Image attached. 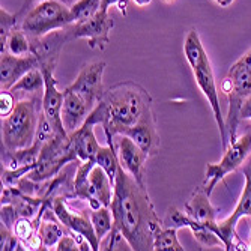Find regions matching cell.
Returning <instances> with one entry per match:
<instances>
[{"label":"cell","mask_w":251,"mask_h":251,"mask_svg":"<svg viewBox=\"0 0 251 251\" xmlns=\"http://www.w3.org/2000/svg\"><path fill=\"white\" fill-rule=\"evenodd\" d=\"M113 214V229L110 242L104 250H115L122 239L134 251L153 250L156 232L164 226L155 212L146 185L139 184L119 163L115 182V194L110 204Z\"/></svg>","instance_id":"1"},{"label":"cell","mask_w":251,"mask_h":251,"mask_svg":"<svg viewBox=\"0 0 251 251\" xmlns=\"http://www.w3.org/2000/svg\"><path fill=\"white\" fill-rule=\"evenodd\" d=\"M107 119L102 124L107 143L113 148L115 137L124 134L126 129L139 122L148 110H151L152 100L146 90L135 83H119L107 89L102 97Z\"/></svg>","instance_id":"2"},{"label":"cell","mask_w":251,"mask_h":251,"mask_svg":"<svg viewBox=\"0 0 251 251\" xmlns=\"http://www.w3.org/2000/svg\"><path fill=\"white\" fill-rule=\"evenodd\" d=\"M42 98H23L9 116L2 119V149L14 152L33 145Z\"/></svg>","instance_id":"3"},{"label":"cell","mask_w":251,"mask_h":251,"mask_svg":"<svg viewBox=\"0 0 251 251\" xmlns=\"http://www.w3.org/2000/svg\"><path fill=\"white\" fill-rule=\"evenodd\" d=\"M221 92L229 101L226 118V131L229 143L238 139V126L242 121L241 110L248 97H251V50L236 60L221 83Z\"/></svg>","instance_id":"4"},{"label":"cell","mask_w":251,"mask_h":251,"mask_svg":"<svg viewBox=\"0 0 251 251\" xmlns=\"http://www.w3.org/2000/svg\"><path fill=\"white\" fill-rule=\"evenodd\" d=\"M74 25L70 6L60 0H45L30 9L21 23V29L30 39H38Z\"/></svg>","instance_id":"5"},{"label":"cell","mask_w":251,"mask_h":251,"mask_svg":"<svg viewBox=\"0 0 251 251\" xmlns=\"http://www.w3.org/2000/svg\"><path fill=\"white\" fill-rule=\"evenodd\" d=\"M250 155H251V132H247L238 137L235 142L229 143V146L224 149L223 158L218 163L206 164L201 190L211 197L218 182H221L227 175L235 172L238 167L244 166Z\"/></svg>","instance_id":"6"},{"label":"cell","mask_w":251,"mask_h":251,"mask_svg":"<svg viewBox=\"0 0 251 251\" xmlns=\"http://www.w3.org/2000/svg\"><path fill=\"white\" fill-rule=\"evenodd\" d=\"M244 176H245V187L242 190V194L238 200L235 211L226 220L220 223L217 221L215 233L223 241L224 250H250V247L245 245L238 236L236 226L242 217L251 218V155L244 163Z\"/></svg>","instance_id":"7"},{"label":"cell","mask_w":251,"mask_h":251,"mask_svg":"<svg viewBox=\"0 0 251 251\" xmlns=\"http://www.w3.org/2000/svg\"><path fill=\"white\" fill-rule=\"evenodd\" d=\"M51 208L54 212V217L66 227V230L73 233L83 245H86L89 250L98 251L101 250V242L95 233L92 220L87 214H74L70 208L66 206L63 197H54Z\"/></svg>","instance_id":"8"},{"label":"cell","mask_w":251,"mask_h":251,"mask_svg":"<svg viewBox=\"0 0 251 251\" xmlns=\"http://www.w3.org/2000/svg\"><path fill=\"white\" fill-rule=\"evenodd\" d=\"M115 26V20L108 11H100L95 17L84 23H74L68 29L70 39H87V45L92 50H104L110 42V32Z\"/></svg>","instance_id":"9"},{"label":"cell","mask_w":251,"mask_h":251,"mask_svg":"<svg viewBox=\"0 0 251 251\" xmlns=\"http://www.w3.org/2000/svg\"><path fill=\"white\" fill-rule=\"evenodd\" d=\"M105 66V62H94L86 65L77 75L75 81L68 86L74 92H77L92 110L102 100L105 92L102 86V75Z\"/></svg>","instance_id":"10"},{"label":"cell","mask_w":251,"mask_h":251,"mask_svg":"<svg viewBox=\"0 0 251 251\" xmlns=\"http://www.w3.org/2000/svg\"><path fill=\"white\" fill-rule=\"evenodd\" d=\"M193 74L196 78L197 86L200 87L201 94L204 95V98L208 100L212 113H214V118L215 122L218 125V131H220V137H221V148L223 151L229 146V139H227V131H226V119L223 116V111H221V105H220V97H218V87H217V81L214 77V71H212V66L211 62L206 65H201L197 68H193Z\"/></svg>","instance_id":"11"},{"label":"cell","mask_w":251,"mask_h":251,"mask_svg":"<svg viewBox=\"0 0 251 251\" xmlns=\"http://www.w3.org/2000/svg\"><path fill=\"white\" fill-rule=\"evenodd\" d=\"M41 71L44 74V81H45V89L42 95V111L59 134L68 135L62 122V107H63L65 94L57 89V81L54 78V68L41 66Z\"/></svg>","instance_id":"12"},{"label":"cell","mask_w":251,"mask_h":251,"mask_svg":"<svg viewBox=\"0 0 251 251\" xmlns=\"http://www.w3.org/2000/svg\"><path fill=\"white\" fill-rule=\"evenodd\" d=\"M116 149H118V156L121 166L137 180L139 184H145V166L149 155L140 148L137 146L128 135L125 134H118L116 135Z\"/></svg>","instance_id":"13"},{"label":"cell","mask_w":251,"mask_h":251,"mask_svg":"<svg viewBox=\"0 0 251 251\" xmlns=\"http://www.w3.org/2000/svg\"><path fill=\"white\" fill-rule=\"evenodd\" d=\"M35 68H39V60L32 53L27 56L3 53L0 60V87L2 90H9L23 75Z\"/></svg>","instance_id":"14"},{"label":"cell","mask_w":251,"mask_h":251,"mask_svg":"<svg viewBox=\"0 0 251 251\" xmlns=\"http://www.w3.org/2000/svg\"><path fill=\"white\" fill-rule=\"evenodd\" d=\"M113 194H115V185L111 184L107 173L95 164L87 177V188L84 200L87 201L90 209H98L101 206H110Z\"/></svg>","instance_id":"15"},{"label":"cell","mask_w":251,"mask_h":251,"mask_svg":"<svg viewBox=\"0 0 251 251\" xmlns=\"http://www.w3.org/2000/svg\"><path fill=\"white\" fill-rule=\"evenodd\" d=\"M124 134L128 135L137 146H140L149 156H153L159 149V135L156 131V124H155L152 108L148 110L145 113V116L134 126L126 129Z\"/></svg>","instance_id":"16"},{"label":"cell","mask_w":251,"mask_h":251,"mask_svg":"<svg viewBox=\"0 0 251 251\" xmlns=\"http://www.w3.org/2000/svg\"><path fill=\"white\" fill-rule=\"evenodd\" d=\"M65 98H63V107H62V122L65 126V131L71 134L77 131L87 119L92 108L89 104L77 94L73 89L66 87L63 90Z\"/></svg>","instance_id":"17"},{"label":"cell","mask_w":251,"mask_h":251,"mask_svg":"<svg viewBox=\"0 0 251 251\" xmlns=\"http://www.w3.org/2000/svg\"><path fill=\"white\" fill-rule=\"evenodd\" d=\"M95 124L86 119V122L74 132L68 134L70 139L74 143L78 161H89V159H95L98 151L101 149V145L98 143L95 132H94Z\"/></svg>","instance_id":"18"},{"label":"cell","mask_w":251,"mask_h":251,"mask_svg":"<svg viewBox=\"0 0 251 251\" xmlns=\"http://www.w3.org/2000/svg\"><path fill=\"white\" fill-rule=\"evenodd\" d=\"M185 212L196 220L197 223L203 224L209 227L215 232V227H217V208H214V204L209 200V196L204 193L201 188L194 193V196L190 199V201L185 204Z\"/></svg>","instance_id":"19"},{"label":"cell","mask_w":251,"mask_h":251,"mask_svg":"<svg viewBox=\"0 0 251 251\" xmlns=\"http://www.w3.org/2000/svg\"><path fill=\"white\" fill-rule=\"evenodd\" d=\"M44 89H45L44 74L41 71V68H35V70H32L27 74L23 75L9 89V92H12L18 101L23 98H42Z\"/></svg>","instance_id":"20"},{"label":"cell","mask_w":251,"mask_h":251,"mask_svg":"<svg viewBox=\"0 0 251 251\" xmlns=\"http://www.w3.org/2000/svg\"><path fill=\"white\" fill-rule=\"evenodd\" d=\"M184 54H185V59L188 62V65L193 68H197V66H201V65H206L209 63V57H208V53L204 51L203 49V44H201V39L199 36V32L197 30H190L188 35L185 36V41H184Z\"/></svg>","instance_id":"21"},{"label":"cell","mask_w":251,"mask_h":251,"mask_svg":"<svg viewBox=\"0 0 251 251\" xmlns=\"http://www.w3.org/2000/svg\"><path fill=\"white\" fill-rule=\"evenodd\" d=\"M66 227L57 220V221H51V220H42L38 229V235L39 239L42 242L44 250H51L56 248L59 239L66 233Z\"/></svg>","instance_id":"22"},{"label":"cell","mask_w":251,"mask_h":251,"mask_svg":"<svg viewBox=\"0 0 251 251\" xmlns=\"http://www.w3.org/2000/svg\"><path fill=\"white\" fill-rule=\"evenodd\" d=\"M95 163L107 173V176L110 177L111 184L115 185L116 182V176H118V169H119V156H118V149L113 148L110 145L107 146H101V149L98 151L97 156H95Z\"/></svg>","instance_id":"23"},{"label":"cell","mask_w":251,"mask_h":251,"mask_svg":"<svg viewBox=\"0 0 251 251\" xmlns=\"http://www.w3.org/2000/svg\"><path fill=\"white\" fill-rule=\"evenodd\" d=\"M153 250L156 251H184V247L177 239L176 227L163 226L155 235Z\"/></svg>","instance_id":"24"},{"label":"cell","mask_w":251,"mask_h":251,"mask_svg":"<svg viewBox=\"0 0 251 251\" xmlns=\"http://www.w3.org/2000/svg\"><path fill=\"white\" fill-rule=\"evenodd\" d=\"M90 220H92L95 233L101 242L113 229V214H111L110 206H101L98 209H90Z\"/></svg>","instance_id":"25"},{"label":"cell","mask_w":251,"mask_h":251,"mask_svg":"<svg viewBox=\"0 0 251 251\" xmlns=\"http://www.w3.org/2000/svg\"><path fill=\"white\" fill-rule=\"evenodd\" d=\"M14 56H27L32 53L30 38L25 33L23 29H14L6 42V51Z\"/></svg>","instance_id":"26"},{"label":"cell","mask_w":251,"mask_h":251,"mask_svg":"<svg viewBox=\"0 0 251 251\" xmlns=\"http://www.w3.org/2000/svg\"><path fill=\"white\" fill-rule=\"evenodd\" d=\"M74 23H84L101 11V0H77L70 6Z\"/></svg>","instance_id":"27"},{"label":"cell","mask_w":251,"mask_h":251,"mask_svg":"<svg viewBox=\"0 0 251 251\" xmlns=\"http://www.w3.org/2000/svg\"><path fill=\"white\" fill-rule=\"evenodd\" d=\"M17 25V15L8 12L3 6L0 9V53L6 51V42L11 32L15 29Z\"/></svg>","instance_id":"28"},{"label":"cell","mask_w":251,"mask_h":251,"mask_svg":"<svg viewBox=\"0 0 251 251\" xmlns=\"http://www.w3.org/2000/svg\"><path fill=\"white\" fill-rule=\"evenodd\" d=\"M15 105L17 98L14 97V94L9 90H2V94H0V116H2V119L11 115Z\"/></svg>","instance_id":"29"},{"label":"cell","mask_w":251,"mask_h":251,"mask_svg":"<svg viewBox=\"0 0 251 251\" xmlns=\"http://www.w3.org/2000/svg\"><path fill=\"white\" fill-rule=\"evenodd\" d=\"M0 218H2V224L14 232V226H15L17 220L20 218V215L12 203H6V204H2V214H0Z\"/></svg>","instance_id":"30"},{"label":"cell","mask_w":251,"mask_h":251,"mask_svg":"<svg viewBox=\"0 0 251 251\" xmlns=\"http://www.w3.org/2000/svg\"><path fill=\"white\" fill-rule=\"evenodd\" d=\"M111 5H118L122 15H126L128 0H101V11H108Z\"/></svg>","instance_id":"31"},{"label":"cell","mask_w":251,"mask_h":251,"mask_svg":"<svg viewBox=\"0 0 251 251\" xmlns=\"http://www.w3.org/2000/svg\"><path fill=\"white\" fill-rule=\"evenodd\" d=\"M241 118L242 119H251V97H248L242 105V110H241Z\"/></svg>","instance_id":"32"},{"label":"cell","mask_w":251,"mask_h":251,"mask_svg":"<svg viewBox=\"0 0 251 251\" xmlns=\"http://www.w3.org/2000/svg\"><path fill=\"white\" fill-rule=\"evenodd\" d=\"M132 2L135 5H139V6H146V5H149L152 2V0H132Z\"/></svg>","instance_id":"33"},{"label":"cell","mask_w":251,"mask_h":251,"mask_svg":"<svg viewBox=\"0 0 251 251\" xmlns=\"http://www.w3.org/2000/svg\"><path fill=\"white\" fill-rule=\"evenodd\" d=\"M233 2H235V0H221V2H220V6H221V8H227V6H230Z\"/></svg>","instance_id":"34"},{"label":"cell","mask_w":251,"mask_h":251,"mask_svg":"<svg viewBox=\"0 0 251 251\" xmlns=\"http://www.w3.org/2000/svg\"><path fill=\"white\" fill-rule=\"evenodd\" d=\"M60 2L65 3L66 6H71V5H74V3L77 2V0H60Z\"/></svg>","instance_id":"35"},{"label":"cell","mask_w":251,"mask_h":251,"mask_svg":"<svg viewBox=\"0 0 251 251\" xmlns=\"http://www.w3.org/2000/svg\"><path fill=\"white\" fill-rule=\"evenodd\" d=\"M33 2H36V3H41V2H45V0H33Z\"/></svg>","instance_id":"36"},{"label":"cell","mask_w":251,"mask_h":251,"mask_svg":"<svg viewBox=\"0 0 251 251\" xmlns=\"http://www.w3.org/2000/svg\"><path fill=\"white\" fill-rule=\"evenodd\" d=\"M248 247H250V250H251V232H250V245H248Z\"/></svg>","instance_id":"37"},{"label":"cell","mask_w":251,"mask_h":251,"mask_svg":"<svg viewBox=\"0 0 251 251\" xmlns=\"http://www.w3.org/2000/svg\"><path fill=\"white\" fill-rule=\"evenodd\" d=\"M214 2H217V3L220 5V2H221V0H214Z\"/></svg>","instance_id":"38"},{"label":"cell","mask_w":251,"mask_h":251,"mask_svg":"<svg viewBox=\"0 0 251 251\" xmlns=\"http://www.w3.org/2000/svg\"><path fill=\"white\" fill-rule=\"evenodd\" d=\"M167 2H173V0H167Z\"/></svg>","instance_id":"39"}]
</instances>
